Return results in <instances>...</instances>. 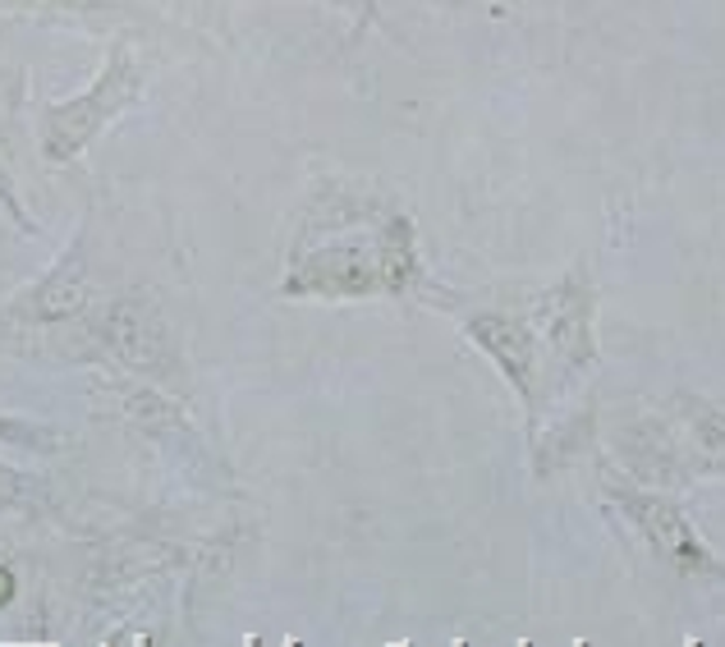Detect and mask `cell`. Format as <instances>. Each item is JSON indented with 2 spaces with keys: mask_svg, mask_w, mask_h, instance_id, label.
<instances>
[{
  "mask_svg": "<svg viewBox=\"0 0 725 647\" xmlns=\"http://www.w3.org/2000/svg\"><path fill=\"white\" fill-rule=\"evenodd\" d=\"M10 592H14V579L0 569V602H10Z\"/></svg>",
  "mask_w": 725,
  "mask_h": 647,
  "instance_id": "obj_1",
  "label": "cell"
}]
</instances>
